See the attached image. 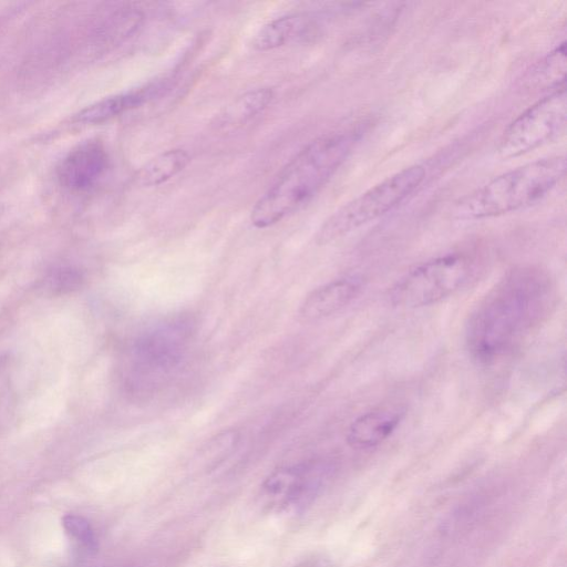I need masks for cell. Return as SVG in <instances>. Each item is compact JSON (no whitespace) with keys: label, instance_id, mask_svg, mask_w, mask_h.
Returning a JSON list of instances; mask_svg holds the SVG:
<instances>
[{"label":"cell","instance_id":"cell-2","mask_svg":"<svg viewBox=\"0 0 567 567\" xmlns=\"http://www.w3.org/2000/svg\"><path fill=\"white\" fill-rule=\"evenodd\" d=\"M359 135L358 130L338 131L303 147L256 202L251 224L274 226L310 202L346 162Z\"/></svg>","mask_w":567,"mask_h":567},{"label":"cell","instance_id":"cell-5","mask_svg":"<svg viewBox=\"0 0 567 567\" xmlns=\"http://www.w3.org/2000/svg\"><path fill=\"white\" fill-rule=\"evenodd\" d=\"M473 274V261L452 252L424 261L403 275L390 289L391 302L400 308L436 303L461 289Z\"/></svg>","mask_w":567,"mask_h":567},{"label":"cell","instance_id":"cell-13","mask_svg":"<svg viewBox=\"0 0 567 567\" xmlns=\"http://www.w3.org/2000/svg\"><path fill=\"white\" fill-rule=\"evenodd\" d=\"M274 92L270 87H258L241 94L228 104L217 116L220 127H237L262 112L271 102Z\"/></svg>","mask_w":567,"mask_h":567},{"label":"cell","instance_id":"cell-16","mask_svg":"<svg viewBox=\"0 0 567 567\" xmlns=\"http://www.w3.org/2000/svg\"><path fill=\"white\" fill-rule=\"evenodd\" d=\"M65 532L87 549H95L96 537L87 519L80 515L68 514L62 519Z\"/></svg>","mask_w":567,"mask_h":567},{"label":"cell","instance_id":"cell-9","mask_svg":"<svg viewBox=\"0 0 567 567\" xmlns=\"http://www.w3.org/2000/svg\"><path fill=\"white\" fill-rule=\"evenodd\" d=\"M362 282L357 277H346L327 282L303 299L299 308V317L303 321H317L329 317L348 303L360 292Z\"/></svg>","mask_w":567,"mask_h":567},{"label":"cell","instance_id":"cell-3","mask_svg":"<svg viewBox=\"0 0 567 567\" xmlns=\"http://www.w3.org/2000/svg\"><path fill=\"white\" fill-rule=\"evenodd\" d=\"M566 173L564 155L529 162L491 179L456 202L453 214L462 220L505 215L545 197Z\"/></svg>","mask_w":567,"mask_h":567},{"label":"cell","instance_id":"cell-14","mask_svg":"<svg viewBox=\"0 0 567 567\" xmlns=\"http://www.w3.org/2000/svg\"><path fill=\"white\" fill-rule=\"evenodd\" d=\"M189 161L190 156L184 150L165 151L142 166L137 181L146 187L161 185L182 172Z\"/></svg>","mask_w":567,"mask_h":567},{"label":"cell","instance_id":"cell-8","mask_svg":"<svg viewBox=\"0 0 567 567\" xmlns=\"http://www.w3.org/2000/svg\"><path fill=\"white\" fill-rule=\"evenodd\" d=\"M109 167V156L102 144L85 142L73 148L60 162L58 178L65 188L84 192L94 187Z\"/></svg>","mask_w":567,"mask_h":567},{"label":"cell","instance_id":"cell-1","mask_svg":"<svg viewBox=\"0 0 567 567\" xmlns=\"http://www.w3.org/2000/svg\"><path fill=\"white\" fill-rule=\"evenodd\" d=\"M549 277L535 269L505 276L475 307L465 339L472 355L493 362L515 349L538 324L553 303Z\"/></svg>","mask_w":567,"mask_h":567},{"label":"cell","instance_id":"cell-4","mask_svg":"<svg viewBox=\"0 0 567 567\" xmlns=\"http://www.w3.org/2000/svg\"><path fill=\"white\" fill-rule=\"evenodd\" d=\"M426 175L423 165L405 167L336 210L319 228L316 241L327 245L368 225L392 210L422 184Z\"/></svg>","mask_w":567,"mask_h":567},{"label":"cell","instance_id":"cell-10","mask_svg":"<svg viewBox=\"0 0 567 567\" xmlns=\"http://www.w3.org/2000/svg\"><path fill=\"white\" fill-rule=\"evenodd\" d=\"M402 416L396 408H379L358 416L348 429V444L357 450L381 444L395 431Z\"/></svg>","mask_w":567,"mask_h":567},{"label":"cell","instance_id":"cell-17","mask_svg":"<svg viewBox=\"0 0 567 567\" xmlns=\"http://www.w3.org/2000/svg\"><path fill=\"white\" fill-rule=\"evenodd\" d=\"M81 279L82 277L78 271L63 268L54 272L49 281L52 289L70 291L80 285Z\"/></svg>","mask_w":567,"mask_h":567},{"label":"cell","instance_id":"cell-15","mask_svg":"<svg viewBox=\"0 0 567 567\" xmlns=\"http://www.w3.org/2000/svg\"><path fill=\"white\" fill-rule=\"evenodd\" d=\"M238 439V433L233 430L224 431L212 437L196 455V466L205 471L216 467L233 452Z\"/></svg>","mask_w":567,"mask_h":567},{"label":"cell","instance_id":"cell-11","mask_svg":"<svg viewBox=\"0 0 567 567\" xmlns=\"http://www.w3.org/2000/svg\"><path fill=\"white\" fill-rule=\"evenodd\" d=\"M165 83L156 82L135 91L105 97L81 111L76 121L83 123H102L130 110L136 109L157 95Z\"/></svg>","mask_w":567,"mask_h":567},{"label":"cell","instance_id":"cell-7","mask_svg":"<svg viewBox=\"0 0 567 567\" xmlns=\"http://www.w3.org/2000/svg\"><path fill=\"white\" fill-rule=\"evenodd\" d=\"M332 473L326 461H310L272 472L261 485V499L270 508L298 507L309 503Z\"/></svg>","mask_w":567,"mask_h":567},{"label":"cell","instance_id":"cell-12","mask_svg":"<svg viewBox=\"0 0 567 567\" xmlns=\"http://www.w3.org/2000/svg\"><path fill=\"white\" fill-rule=\"evenodd\" d=\"M315 22L308 16L287 14L265 24L256 34L252 45L268 51L297 39H306L315 31Z\"/></svg>","mask_w":567,"mask_h":567},{"label":"cell","instance_id":"cell-6","mask_svg":"<svg viewBox=\"0 0 567 567\" xmlns=\"http://www.w3.org/2000/svg\"><path fill=\"white\" fill-rule=\"evenodd\" d=\"M567 118L565 85L519 114L502 134L497 152L503 158L527 154L564 133Z\"/></svg>","mask_w":567,"mask_h":567}]
</instances>
